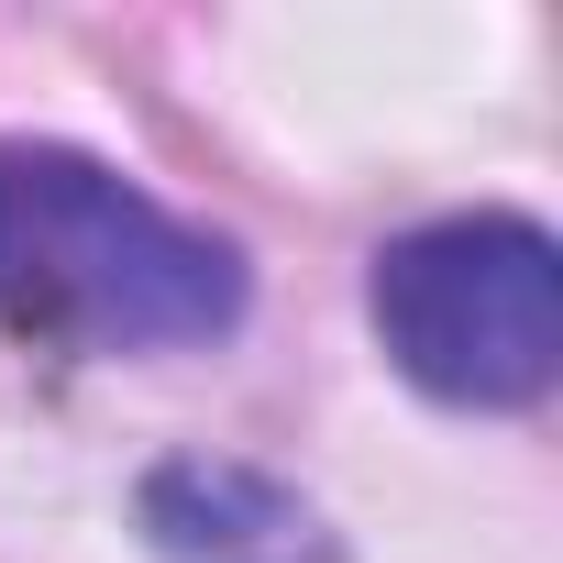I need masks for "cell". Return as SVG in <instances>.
Instances as JSON below:
<instances>
[{
	"mask_svg": "<svg viewBox=\"0 0 563 563\" xmlns=\"http://www.w3.org/2000/svg\"><path fill=\"white\" fill-rule=\"evenodd\" d=\"M387 365L442 409H530L563 376V243L519 210H453L365 265Z\"/></svg>",
	"mask_w": 563,
	"mask_h": 563,
	"instance_id": "7a4b0ae2",
	"label": "cell"
},
{
	"mask_svg": "<svg viewBox=\"0 0 563 563\" xmlns=\"http://www.w3.org/2000/svg\"><path fill=\"white\" fill-rule=\"evenodd\" d=\"M144 530L166 563H343L332 519L299 486H276L254 464H210V453L144 475Z\"/></svg>",
	"mask_w": 563,
	"mask_h": 563,
	"instance_id": "3957f363",
	"label": "cell"
},
{
	"mask_svg": "<svg viewBox=\"0 0 563 563\" xmlns=\"http://www.w3.org/2000/svg\"><path fill=\"white\" fill-rule=\"evenodd\" d=\"M0 321L45 354H177L243 321V254L78 144H0Z\"/></svg>",
	"mask_w": 563,
	"mask_h": 563,
	"instance_id": "6da1fadb",
	"label": "cell"
}]
</instances>
